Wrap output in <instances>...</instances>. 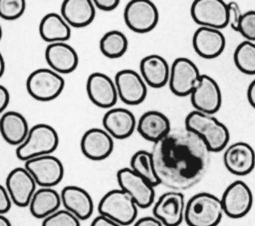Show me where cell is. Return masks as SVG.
<instances>
[{
	"mask_svg": "<svg viewBox=\"0 0 255 226\" xmlns=\"http://www.w3.org/2000/svg\"><path fill=\"white\" fill-rule=\"evenodd\" d=\"M150 152L159 183L180 192L202 179L211 153L203 139L185 127L171 129Z\"/></svg>",
	"mask_w": 255,
	"mask_h": 226,
	"instance_id": "1",
	"label": "cell"
},
{
	"mask_svg": "<svg viewBox=\"0 0 255 226\" xmlns=\"http://www.w3.org/2000/svg\"><path fill=\"white\" fill-rule=\"evenodd\" d=\"M184 127L201 137L211 152L225 149L230 139L227 126L213 114L191 111L184 119Z\"/></svg>",
	"mask_w": 255,
	"mask_h": 226,
	"instance_id": "2",
	"label": "cell"
},
{
	"mask_svg": "<svg viewBox=\"0 0 255 226\" xmlns=\"http://www.w3.org/2000/svg\"><path fill=\"white\" fill-rule=\"evenodd\" d=\"M223 214L220 198L209 192H199L186 202L184 221L187 226H217Z\"/></svg>",
	"mask_w": 255,
	"mask_h": 226,
	"instance_id": "3",
	"label": "cell"
},
{
	"mask_svg": "<svg viewBox=\"0 0 255 226\" xmlns=\"http://www.w3.org/2000/svg\"><path fill=\"white\" fill-rule=\"evenodd\" d=\"M58 145L57 130L48 123H37L30 128L25 141L17 146L16 156L26 162L32 158L52 154Z\"/></svg>",
	"mask_w": 255,
	"mask_h": 226,
	"instance_id": "4",
	"label": "cell"
},
{
	"mask_svg": "<svg viewBox=\"0 0 255 226\" xmlns=\"http://www.w3.org/2000/svg\"><path fill=\"white\" fill-rule=\"evenodd\" d=\"M137 205L123 189H112L101 198L98 212L122 226L131 225L136 221Z\"/></svg>",
	"mask_w": 255,
	"mask_h": 226,
	"instance_id": "5",
	"label": "cell"
},
{
	"mask_svg": "<svg viewBox=\"0 0 255 226\" xmlns=\"http://www.w3.org/2000/svg\"><path fill=\"white\" fill-rule=\"evenodd\" d=\"M64 88V78L50 68L34 70L26 81L28 94L39 102H50L57 99Z\"/></svg>",
	"mask_w": 255,
	"mask_h": 226,
	"instance_id": "6",
	"label": "cell"
},
{
	"mask_svg": "<svg viewBox=\"0 0 255 226\" xmlns=\"http://www.w3.org/2000/svg\"><path fill=\"white\" fill-rule=\"evenodd\" d=\"M124 20L129 30L143 34L156 27L159 13L154 3L149 0H131L125 7Z\"/></svg>",
	"mask_w": 255,
	"mask_h": 226,
	"instance_id": "7",
	"label": "cell"
},
{
	"mask_svg": "<svg viewBox=\"0 0 255 226\" xmlns=\"http://www.w3.org/2000/svg\"><path fill=\"white\" fill-rule=\"evenodd\" d=\"M201 75L197 66L190 59L176 58L170 66L168 86L171 93L177 97L190 96Z\"/></svg>",
	"mask_w": 255,
	"mask_h": 226,
	"instance_id": "8",
	"label": "cell"
},
{
	"mask_svg": "<svg viewBox=\"0 0 255 226\" xmlns=\"http://www.w3.org/2000/svg\"><path fill=\"white\" fill-rule=\"evenodd\" d=\"M117 181L120 188L134 200L138 208L145 209L153 204L154 186L129 167H123L118 170Z\"/></svg>",
	"mask_w": 255,
	"mask_h": 226,
	"instance_id": "9",
	"label": "cell"
},
{
	"mask_svg": "<svg viewBox=\"0 0 255 226\" xmlns=\"http://www.w3.org/2000/svg\"><path fill=\"white\" fill-rule=\"evenodd\" d=\"M190 15L199 27L221 30L228 26V6L222 0H195L190 7Z\"/></svg>",
	"mask_w": 255,
	"mask_h": 226,
	"instance_id": "10",
	"label": "cell"
},
{
	"mask_svg": "<svg viewBox=\"0 0 255 226\" xmlns=\"http://www.w3.org/2000/svg\"><path fill=\"white\" fill-rule=\"evenodd\" d=\"M224 214L232 219H239L249 213L253 205V193L242 180L230 183L221 196Z\"/></svg>",
	"mask_w": 255,
	"mask_h": 226,
	"instance_id": "11",
	"label": "cell"
},
{
	"mask_svg": "<svg viewBox=\"0 0 255 226\" xmlns=\"http://www.w3.org/2000/svg\"><path fill=\"white\" fill-rule=\"evenodd\" d=\"M24 166L40 187L53 188L62 181L65 173L62 161L53 154L32 158L26 161Z\"/></svg>",
	"mask_w": 255,
	"mask_h": 226,
	"instance_id": "12",
	"label": "cell"
},
{
	"mask_svg": "<svg viewBox=\"0 0 255 226\" xmlns=\"http://www.w3.org/2000/svg\"><path fill=\"white\" fill-rule=\"evenodd\" d=\"M194 111L214 114L222 104L221 90L217 82L208 75L202 74L200 80L190 95Z\"/></svg>",
	"mask_w": 255,
	"mask_h": 226,
	"instance_id": "13",
	"label": "cell"
},
{
	"mask_svg": "<svg viewBox=\"0 0 255 226\" xmlns=\"http://www.w3.org/2000/svg\"><path fill=\"white\" fill-rule=\"evenodd\" d=\"M119 99L128 106H136L144 102L147 85L139 73L131 69H123L115 76Z\"/></svg>",
	"mask_w": 255,
	"mask_h": 226,
	"instance_id": "14",
	"label": "cell"
},
{
	"mask_svg": "<svg viewBox=\"0 0 255 226\" xmlns=\"http://www.w3.org/2000/svg\"><path fill=\"white\" fill-rule=\"evenodd\" d=\"M184 195L180 191L164 192L152 207V216L157 218L163 226H179L184 220Z\"/></svg>",
	"mask_w": 255,
	"mask_h": 226,
	"instance_id": "15",
	"label": "cell"
},
{
	"mask_svg": "<svg viewBox=\"0 0 255 226\" xmlns=\"http://www.w3.org/2000/svg\"><path fill=\"white\" fill-rule=\"evenodd\" d=\"M86 92L90 101L101 109H112L119 100L115 81L108 75L92 73L86 83Z\"/></svg>",
	"mask_w": 255,
	"mask_h": 226,
	"instance_id": "16",
	"label": "cell"
},
{
	"mask_svg": "<svg viewBox=\"0 0 255 226\" xmlns=\"http://www.w3.org/2000/svg\"><path fill=\"white\" fill-rule=\"evenodd\" d=\"M37 183L26 167L13 168L7 175L5 187L8 190L12 201L19 207L29 206L31 199L36 192Z\"/></svg>",
	"mask_w": 255,
	"mask_h": 226,
	"instance_id": "17",
	"label": "cell"
},
{
	"mask_svg": "<svg viewBox=\"0 0 255 226\" xmlns=\"http://www.w3.org/2000/svg\"><path fill=\"white\" fill-rule=\"evenodd\" d=\"M80 147L87 158L94 161L104 160L114 150V137L105 128L93 127L83 134Z\"/></svg>",
	"mask_w": 255,
	"mask_h": 226,
	"instance_id": "18",
	"label": "cell"
},
{
	"mask_svg": "<svg viewBox=\"0 0 255 226\" xmlns=\"http://www.w3.org/2000/svg\"><path fill=\"white\" fill-rule=\"evenodd\" d=\"M223 163L226 169L237 176L249 174L255 167V151L247 142L237 141L225 148Z\"/></svg>",
	"mask_w": 255,
	"mask_h": 226,
	"instance_id": "19",
	"label": "cell"
},
{
	"mask_svg": "<svg viewBox=\"0 0 255 226\" xmlns=\"http://www.w3.org/2000/svg\"><path fill=\"white\" fill-rule=\"evenodd\" d=\"M225 45V36L218 29L199 27L192 36L193 49L203 59L217 58L223 53Z\"/></svg>",
	"mask_w": 255,
	"mask_h": 226,
	"instance_id": "20",
	"label": "cell"
},
{
	"mask_svg": "<svg viewBox=\"0 0 255 226\" xmlns=\"http://www.w3.org/2000/svg\"><path fill=\"white\" fill-rule=\"evenodd\" d=\"M102 122L103 128L116 139L129 137L136 129L137 124L134 114L125 108H112L108 110L103 116Z\"/></svg>",
	"mask_w": 255,
	"mask_h": 226,
	"instance_id": "21",
	"label": "cell"
},
{
	"mask_svg": "<svg viewBox=\"0 0 255 226\" xmlns=\"http://www.w3.org/2000/svg\"><path fill=\"white\" fill-rule=\"evenodd\" d=\"M45 60L49 68L60 75L74 72L79 64L76 50L67 42L48 44L45 50Z\"/></svg>",
	"mask_w": 255,
	"mask_h": 226,
	"instance_id": "22",
	"label": "cell"
},
{
	"mask_svg": "<svg viewBox=\"0 0 255 226\" xmlns=\"http://www.w3.org/2000/svg\"><path fill=\"white\" fill-rule=\"evenodd\" d=\"M64 209L82 220L89 219L94 212V201L90 193L77 185H67L61 191Z\"/></svg>",
	"mask_w": 255,
	"mask_h": 226,
	"instance_id": "23",
	"label": "cell"
},
{
	"mask_svg": "<svg viewBox=\"0 0 255 226\" xmlns=\"http://www.w3.org/2000/svg\"><path fill=\"white\" fill-rule=\"evenodd\" d=\"M139 74L148 87L159 89L168 84L170 66L163 57L151 54L140 60Z\"/></svg>",
	"mask_w": 255,
	"mask_h": 226,
	"instance_id": "24",
	"label": "cell"
},
{
	"mask_svg": "<svg viewBox=\"0 0 255 226\" xmlns=\"http://www.w3.org/2000/svg\"><path fill=\"white\" fill-rule=\"evenodd\" d=\"M136 130L141 137L155 143L170 132V121L158 111H147L137 120Z\"/></svg>",
	"mask_w": 255,
	"mask_h": 226,
	"instance_id": "25",
	"label": "cell"
},
{
	"mask_svg": "<svg viewBox=\"0 0 255 226\" xmlns=\"http://www.w3.org/2000/svg\"><path fill=\"white\" fill-rule=\"evenodd\" d=\"M0 131L6 142L19 146L28 136L30 131L26 117L15 111H7L0 117Z\"/></svg>",
	"mask_w": 255,
	"mask_h": 226,
	"instance_id": "26",
	"label": "cell"
},
{
	"mask_svg": "<svg viewBox=\"0 0 255 226\" xmlns=\"http://www.w3.org/2000/svg\"><path fill=\"white\" fill-rule=\"evenodd\" d=\"M60 14L71 27L83 28L94 21L96 7L91 0H66L61 5Z\"/></svg>",
	"mask_w": 255,
	"mask_h": 226,
	"instance_id": "27",
	"label": "cell"
},
{
	"mask_svg": "<svg viewBox=\"0 0 255 226\" xmlns=\"http://www.w3.org/2000/svg\"><path fill=\"white\" fill-rule=\"evenodd\" d=\"M71 28L61 14L51 12L41 19L39 34L48 44L67 42L71 37Z\"/></svg>",
	"mask_w": 255,
	"mask_h": 226,
	"instance_id": "28",
	"label": "cell"
},
{
	"mask_svg": "<svg viewBox=\"0 0 255 226\" xmlns=\"http://www.w3.org/2000/svg\"><path fill=\"white\" fill-rule=\"evenodd\" d=\"M61 193L51 187H40L29 204L30 213L37 219H45L60 209Z\"/></svg>",
	"mask_w": 255,
	"mask_h": 226,
	"instance_id": "29",
	"label": "cell"
},
{
	"mask_svg": "<svg viewBox=\"0 0 255 226\" xmlns=\"http://www.w3.org/2000/svg\"><path fill=\"white\" fill-rule=\"evenodd\" d=\"M101 53L109 59H118L125 55L128 47L127 36L119 30L106 32L99 42Z\"/></svg>",
	"mask_w": 255,
	"mask_h": 226,
	"instance_id": "30",
	"label": "cell"
},
{
	"mask_svg": "<svg viewBox=\"0 0 255 226\" xmlns=\"http://www.w3.org/2000/svg\"><path fill=\"white\" fill-rule=\"evenodd\" d=\"M129 164L130 169L146 179L154 187L160 184L155 172L153 158L150 151L137 150L132 154Z\"/></svg>",
	"mask_w": 255,
	"mask_h": 226,
	"instance_id": "31",
	"label": "cell"
},
{
	"mask_svg": "<svg viewBox=\"0 0 255 226\" xmlns=\"http://www.w3.org/2000/svg\"><path fill=\"white\" fill-rule=\"evenodd\" d=\"M233 61L236 68L243 74L255 75V43L241 42L233 53Z\"/></svg>",
	"mask_w": 255,
	"mask_h": 226,
	"instance_id": "32",
	"label": "cell"
},
{
	"mask_svg": "<svg viewBox=\"0 0 255 226\" xmlns=\"http://www.w3.org/2000/svg\"><path fill=\"white\" fill-rule=\"evenodd\" d=\"M42 226H81V220L66 209H59L42 221Z\"/></svg>",
	"mask_w": 255,
	"mask_h": 226,
	"instance_id": "33",
	"label": "cell"
},
{
	"mask_svg": "<svg viewBox=\"0 0 255 226\" xmlns=\"http://www.w3.org/2000/svg\"><path fill=\"white\" fill-rule=\"evenodd\" d=\"M26 9L24 0H1L0 16L4 20L13 21L20 18Z\"/></svg>",
	"mask_w": 255,
	"mask_h": 226,
	"instance_id": "34",
	"label": "cell"
},
{
	"mask_svg": "<svg viewBox=\"0 0 255 226\" xmlns=\"http://www.w3.org/2000/svg\"><path fill=\"white\" fill-rule=\"evenodd\" d=\"M238 32L250 42H255V10L243 13L239 23Z\"/></svg>",
	"mask_w": 255,
	"mask_h": 226,
	"instance_id": "35",
	"label": "cell"
},
{
	"mask_svg": "<svg viewBox=\"0 0 255 226\" xmlns=\"http://www.w3.org/2000/svg\"><path fill=\"white\" fill-rule=\"evenodd\" d=\"M227 6H228V25L231 27L232 30L238 32L239 23L243 13L241 12L240 7L236 2L231 1L227 3Z\"/></svg>",
	"mask_w": 255,
	"mask_h": 226,
	"instance_id": "36",
	"label": "cell"
},
{
	"mask_svg": "<svg viewBox=\"0 0 255 226\" xmlns=\"http://www.w3.org/2000/svg\"><path fill=\"white\" fill-rule=\"evenodd\" d=\"M12 198L5 185L0 186V215H5L10 211L12 206Z\"/></svg>",
	"mask_w": 255,
	"mask_h": 226,
	"instance_id": "37",
	"label": "cell"
},
{
	"mask_svg": "<svg viewBox=\"0 0 255 226\" xmlns=\"http://www.w3.org/2000/svg\"><path fill=\"white\" fill-rule=\"evenodd\" d=\"M93 2L96 8L106 12L115 10L121 3L119 0H94Z\"/></svg>",
	"mask_w": 255,
	"mask_h": 226,
	"instance_id": "38",
	"label": "cell"
},
{
	"mask_svg": "<svg viewBox=\"0 0 255 226\" xmlns=\"http://www.w3.org/2000/svg\"><path fill=\"white\" fill-rule=\"evenodd\" d=\"M132 226H163V224L154 216H144L136 219Z\"/></svg>",
	"mask_w": 255,
	"mask_h": 226,
	"instance_id": "39",
	"label": "cell"
},
{
	"mask_svg": "<svg viewBox=\"0 0 255 226\" xmlns=\"http://www.w3.org/2000/svg\"><path fill=\"white\" fill-rule=\"evenodd\" d=\"M90 226H122L119 223L115 222L114 220L99 214L97 217H95L93 219V221L91 222Z\"/></svg>",
	"mask_w": 255,
	"mask_h": 226,
	"instance_id": "40",
	"label": "cell"
},
{
	"mask_svg": "<svg viewBox=\"0 0 255 226\" xmlns=\"http://www.w3.org/2000/svg\"><path fill=\"white\" fill-rule=\"evenodd\" d=\"M10 103V93L6 87L0 86V113H3Z\"/></svg>",
	"mask_w": 255,
	"mask_h": 226,
	"instance_id": "41",
	"label": "cell"
},
{
	"mask_svg": "<svg viewBox=\"0 0 255 226\" xmlns=\"http://www.w3.org/2000/svg\"><path fill=\"white\" fill-rule=\"evenodd\" d=\"M247 100L250 106L255 109V79L249 84L247 88Z\"/></svg>",
	"mask_w": 255,
	"mask_h": 226,
	"instance_id": "42",
	"label": "cell"
},
{
	"mask_svg": "<svg viewBox=\"0 0 255 226\" xmlns=\"http://www.w3.org/2000/svg\"><path fill=\"white\" fill-rule=\"evenodd\" d=\"M0 226H12V224L5 215H0Z\"/></svg>",
	"mask_w": 255,
	"mask_h": 226,
	"instance_id": "43",
	"label": "cell"
},
{
	"mask_svg": "<svg viewBox=\"0 0 255 226\" xmlns=\"http://www.w3.org/2000/svg\"><path fill=\"white\" fill-rule=\"evenodd\" d=\"M4 71H5V60H4L3 55H1V58H0V77L3 76Z\"/></svg>",
	"mask_w": 255,
	"mask_h": 226,
	"instance_id": "44",
	"label": "cell"
}]
</instances>
